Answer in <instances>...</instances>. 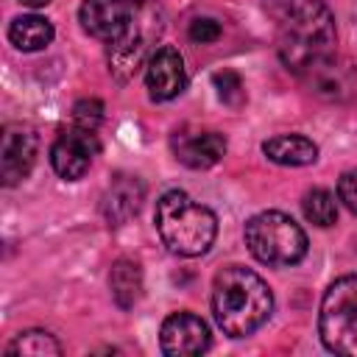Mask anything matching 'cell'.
<instances>
[{
    "mask_svg": "<svg viewBox=\"0 0 357 357\" xmlns=\"http://www.w3.org/2000/svg\"><path fill=\"white\" fill-rule=\"evenodd\" d=\"M265 11L276 25V47L287 70L301 73L332 56L335 17L324 0H265Z\"/></svg>",
    "mask_w": 357,
    "mask_h": 357,
    "instance_id": "6da1fadb",
    "label": "cell"
},
{
    "mask_svg": "<svg viewBox=\"0 0 357 357\" xmlns=\"http://www.w3.org/2000/svg\"><path fill=\"white\" fill-rule=\"evenodd\" d=\"M212 312L229 337H245L271 318L273 293L251 268L229 265L212 282Z\"/></svg>",
    "mask_w": 357,
    "mask_h": 357,
    "instance_id": "7a4b0ae2",
    "label": "cell"
},
{
    "mask_svg": "<svg viewBox=\"0 0 357 357\" xmlns=\"http://www.w3.org/2000/svg\"><path fill=\"white\" fill-rule=\"evenodd\" d=\"M156 231L167 251L178 257H201L209 251L218 234V218L204 204L192 201L181 190H170L156 201Z\"/></svg>",
    "mask_w": 357,
    "mask_h": 357,
    "instance_id": "3957f363",
    "label": "cell"
},
{
    "mask_svg": "<svg viewBox=\"0 0 357 357\" xmlns=\"http://www.w3.org/2000/svg\"><path fill=\"white\" fill-rule=\"evenodd\" d=\"M245 245L262 265L287 268L304 259L307 234L284 212H259L245 223Z\"/></svg>",
    "mask_w": 357,
    "mask_h": 357,
    "instance_id": "277c9868",
    "label": "cell"
},
{
    "mask_svg": "<svg viewBox=\"0 0 357 357\" xmlns=\"http://www.w3.org/2000/svg\"><path fill=\"white\" fill-rule=\"evenodd\" d=\"M318 332L329 351L357 357V276H340L326 287Z\"/></svg>",
    "mask_w": 357,
    "mask_h": 357,
    "instance_id": "5b68a950",
    "label": "cell"
},
{
    "mask_svg": "<svg viewBox=\"0 0 357 357\" xmlns=\"http://www.w3.org/2000/svg\"><path fill=\"white\" fill-rule=\"evenodd\" d=\"M145 8L148 0H84L78 17L89 36L117 42L131 31V25L142 17Z\"/></svg>",
    "mask_w": 357,
    "mask_h": 357,
    "instance_id": "8992f818",
    "label": "cell"
},
{
    "mask_svg": "<svg viewBox=\"0 0 357 357\" xmlns=\"http://www.w3.org/2000/svg\"><path fill=\"white\" fill-rule=\"evenodd\" d=\"M162 31V25H156V17L151 8L142 11V17L131 25V31L126 36H120L117 42H109V70L112 75L126 84L137 67L142 64L145 53H148V42Z\"/></svg>",
    "mask_w": 357,
    "mask_h": 357,
    "instance_id": "52a82bcc",
    "label": "cell"
},
{
    "mask_svg": "<svg viewBox=\"0 0 357 357\" xmlns=\"http://www.w3.org/2000/svg\"><path fill=\"white\" fill-rule=\"evenodd\" d=\"M98 148L100 145H98L95 131L73 126V128H67L56 137V142L50 148V165L61 178L75 181L89 170L92 156L98 153Z\"/></svg>",
    "mask_w": 357,
    "mask_h": 357,
    "instance_id": "ba28073f",
    "label": "cell"
},
{
    "mask_svg": "<svg viewBox=\"0 0 357 357\" xmlns=\"http://www.w3.org/2000/svg\"><path fill=\"white\" fill-rule=\"evenodd\" d=\"M159 340H162V351L170 357H195V354H204L212 343L209 326L192 312L167 315L162 324Z\"/></svg>",
    "mask_w": 357,
    "mask_h": 357,
    "instance_id": "9c48e42d",
    "label": "cell"
},
{
    "mask_svg": "<svg viewBox=\"0 0 357 357\" xmlns=\"http://www.w3.org/2000/svg\"><path fill=\"white\" fill-rule=\"evenodd\" d=\"M145 84L151 100H170L181 95L187 86V70L181 53L170 45L156 47L145 61Z\"/></svg>",
    "mask_w": 357,
    "mask_h": 357,
    "instance_id": "30bf717a",
    "label": "cell"
},
{
    "mask_svg": "<svg viewBox=\"0 0 357 357\" xmlns=\"http://www.w3.org/2000/svg\"><path fill=\"white\" fill-rule=\"evenodd\" d=\"M39 139L36 131L28 126H8L3 134V148H0V178L6 187L22 181L33 162H36Z\"/></svg>",
    "mask_w": 357,
    "mask_h": 357,
    "instance_id": "8fae6325",
    "label": "cell"
},
{
    "mask_svg": "<svg viewBox=\"0 0 357 357\" xmlns=\"http://www.w3.org/2000/svg\"><path fill=\"white\" fill-rule=\"evenodd\" d=\"M170 148L176 159L192 170H206L218 165L226 153V137L218 131H201V128H178L170 137Z\"/></svg>",
    "mask_w": 357,
    "mask_h": 357,
    "instance_id": "7c38bea8",
    "label": "cell"
},
{
    "mask_svg": "<svg viewBox=\"0 0 357 357\" xmlns=\"http://www.w3.org/2000/svg\"><path fill=\"white\" fill-rule=\"evenodd\" d=\"M142 198H145V187H142V181H139L137 176H117V178L109 184V190H106V195H103V201H100L103 220H106L112 229L128 223V220L139 212Z\"/></svg>",
    "mask_w": 357,
    "mask_h": 357,
    "instance_id": "4fadbf2b",
    "label": "cell"
},
{
    "mask_svg": "<svg viewBox=\"0 0 357 357\" xmlns=\"http://www.w3.org/2000/svg\"><path fill=\"white\" fill-rule=\"evenodd\" d=\"M298 75L304 78V84L310 86V92H315L318 98H326V100H343L351 92V84H354L349 67L337 64L335 56H326V59L312 61Z\"/></svg>",
    "mask_w": 357,
    "mask_h": 357,
    "instance_id": "5bb4252c",
    "label": "cell"
},
{
    "mask_svg": "<svg viewBox=\"0 0 357 357\" xmlns=\"http://www.w3.org/2000/svg\"><path fill=\"white\" fill-rule=\"evenodd\" d=\"M262 151L271 162L284 165V167H301V165H312L318 159V145L301 134H279V137L262 142Z\"/></svg>",
    "mask_w": 357,
    "mask_h": 357,
    "instance_id": "9a60e30c",
    "label": "cell"
},
{
    "mask_svg": "<svg viewBox=\"0 0 357 357\" xmlns=\"http://www.w3.org/2000/svg\"><path fill=\"white\" fill-rule=\"evenodd\" d=\"M8 42L22 50V53H33V50H45L53 42V25L45 17L36 14H25L11 20L8 25Z\"/></svg>",
    "mask_w": 357,
    "mask_h": 357,
    "instance_id": "2e32d148",
    "label": "cell"
},
{
    "mask_svg": "<svg viewBox=\"0 0 357 357\" xmlns=\"http://www.w3.org/2000/svg\"><path fill=\"white\" fill-rule=\"evenodd\" d=\"M109 287H112V298L117 301V307L131 310L142 296V268L134 259H126V257L117 259L109 273Z\"/></svg>",
    "mask_w": 357,
    "mask_h": 357,
    "instance_id": "e0dca14e",
    "label": "cell"
},
{
    "mask_svg": "<svg viewBox=\"0 0 357 357\" xmlns=\"http://www.w3.org/2000/svg\"><path fill=\"white\" fill-rule=\"evenodd\" d=\"M6 354H17V357H59L61 354V343L45 332V329H28L22 335H17L8 346Z\"/></svg>",
    "mask_w": 357,
    "mask_h": 357,
    "instance_id": "ac0fdd59",
    "label": "cell"
},
{
    "mask_svg": "<svg viewBox=\"0 0 357 357\" xmlns=\"http://www.w3.org/2000/svg\"><path fill=\"white\" fill-rule=\"evenodd\" d=\"M301 209H304L307 220L315 223V226H321V229L335 226V220H337V201H335V195L329 190H321V187L318 190H310L304 195Z\"/></svg>",
    "mask_w": 357,
    "mask_h": 357,
    "instance_id": "d6986e66",
    "label": "cell"
},
{
    "mask_svg": "<svg viewBox=\"0 0 357 357\" xmlns=\"http://www.w3.org/2000/svg\"><path fill=\"white\" fill-rule=\"evenodd\" d=\"M212 84L218 89V98L229 106H240L245 100V86H243V78L231 70H220L212 75Z\"/></svg>",
    "mask_w": 357,
    "mask_h": 357,
    "instance_id": "ffe728a7",
    "label": "cell"
},
{
    "mask_svg": "<svg viewBox=\"0 0 357 357\" xmlns=\"http://www.w3.org/2000/svg\"><path fill=\"white\" fill-rule=\"evenodd\" d=\"M100 120H103V103L98 98H84L73 106V123L75 126L95 131L100 126Z\"/></svg>",
    "mask_w": 357,
    "mask_h": 357,
    "instance_id": "44dd1931",
    "label": "cell"
},
{
    "mask_svg": "<svg viewBox=\"0 0 357 357\" xmlns=\"http://www.w3.org/2000/svg\"><path fill=\"white\" fill-rule=\"evenodd\" d=\"M190 39L195 42V45H212V42H218L220 39V33H223V28H220V22L218 20H212V17H195L192 22H190Z\"/></svg>",
    "mask_w": 357,
    "mask_h": 357,
    "instance_id": "7402d4cb",
    "label": "cell"
},
{
    "mask_svg": "<svg viewBox=\"0 0 357 357\" xmlns=\"http://www.w3.org/2000/svg\"><path fill=\"white\" fill-rule=\"evenodd\" d=\"M337 198L349 206V212L357 215V170H346L337 178Z\"/></svg>",
    "mask_w": 357,
    "mask_h": 357,
    "instance_id": "603a6c76",
    "label": "cell"
},
{
    "mask_svg": "<svg viewBox=\"0 0 357 357\" xmlns=\"http://www.w3.org/2000/svg\"><path fill=\"white\" fill-rule=\"evenodd\" d=\"M22 6H31V8H42V6H47L50 0H20Z\"/></svg>",
    "mask_w": 357,
    "mask_h": 357,
    "instance_id": "cb8c5ba5",
    "label": "cell"
}]
</instances>
